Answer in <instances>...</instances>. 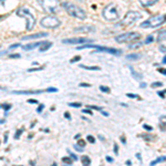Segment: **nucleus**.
I'll use <instances>...</instances> for the list:
<instances>
[{
	"mask_svg": "<svg viewBox=\"0 0 166 166\" xmlns=\"http://www.w3.org/2000/svg\"><path fill=\"white\" fill-rule=\"evenodd\" d=\"M62 7L64 8V10L68 12V14H70L71 17H74L77 19H80V20H84L87 18V14L83 9H81L80 7L75 6L74 4H71V2H68L65 1L62 4Z\"/></svg>",
	"mask_w": 166,
	"mask_h": 166,
	"instance_id": "1",
	"label": "nucleus"
},
{
	"mask_svg": "<svg viewBox=\"0 0 166 166\" xmlns=\"http://www.w3.org/2000/svg\"><path fill=\"white\" fill-rule=\"evenodd\" d=\"M17 16L18 17H21V18H24L26 19V21H27V30H32L34 26H36V18H34V16H33L27 8H19L17 10Z\"/></svg>",
	"mask_w": 166,
	"mask_h": 166,
	"instance_id": "2",
	"label": "nucleus"
},
{
	"mask_svg": "<svg viewBox=\"0 0 166 166\" xmlns=\"http://www.w3.org/2000/svg\"><path fill=\"white\" fill-rule=\"evenodd\" d=\"M38 2L42 7V9L51 14H55L60 8L59 0H38Z\"/></svg>",
	"mask_w": 166,
	"mask_h": 166,
	"instance_id": "3",
	"label": "nucleus"
},
{
	"mask_svg": "<svg viewBox=\"0 0 166 166\" xmlns=\"http://www.w3.org/2000/svg\"><path fill=\"white\" fill-rule=\"evenodd\" d=\"M102 14H103L104 19L107 20V21H115L120 17L117 8H116V6L114 4H110V5L106 6L105 8L103 9Z\"/></svg>",
	"mask_w": 166,
	"mask_h": 166,
	"instance_id": "4",
	"label": "nucleus"
},
{
	"mask_svg": "<svg viewBox=\"0 0 166 166\" xmlns=\"http://www.w3.org/2000/svg\"><path fill=\"white\" fill-rule=\"evenodd\" d=\"M164 20H165L164 14H156V16H153L150 19H147L143 23H141V28H145V29L146 28H156L161 26L162 23H164Z\"/></svg>",
	"mask_w": 166,
	"mask_h": 166,
	"instance_id": "5",
	"label": "nucleus"
},
{
	"mask_svg": "<svg viewBox=\"0 0 166 166\" xmlns=\"http://www.w3.org/2000/svg\"><path fill=\"white\" fill-rule=\"evenodd\" d=\"M141 18V14H138V12H135V11H129L127 14H125V17L123 18L122 21H120L119 23V26L120 27H130V26H132L135 21H137L138 19Z\"/></svg>",
	"mask_w": 166,
	"mask_h": 166,
	"instance_id": "6",
	"label": "nucleus"
},
{
	"mask_svg": "<svg viewBox=\"0 0 166 166\" xmlns=\"http://www.w3.org/2000/svg\"><path fill=\"white\" fill-rule=\"evenodd\" d=\"M40 24H41L43 28L54 29V28L59 27V26L61 24V22H60V20L57 18V17H53V16H48V17H44V18L41 19Z\"/></svg>",
	"mask_w": 166,
	"mask_h": 166,
	"instance_id": "7",
	"label": "nucleus"
},
{
	"mask_svg": "<svg viewBox=\"0 0 166 166\" xmlns=\"http://www.w3.org/2000/svg\"><path fill=\"white\" fill-rule=\"evenodd\" d=\"M141 38V34L137 32H126L123 34H120L115 38V40L120 43H124V42H132L135 41Z\"/></svg>",
	"mask_w": 166,
	"mask_h": 166,
	"instance_id": "8",
	"label": "nucleus"
},
{
	"mask_svg": "<svg viewBox=\"0 0 166 166\" xmlns=\"http://www.w3.org/2000/svg\"><path fill=\"white\" fill-rule=\"evenodd\" d=\"M62 42L65 44H84V43H92L93 40L87 38H72V39H63Z\"/></svg>",
	"mask_w": 166,
	"mask_h": 166,
	"instance_id": "9",
	"label": "nucleus"
},
{
	"mask_svg": "<svg viewBox=\"0 0 166 166\" xmlns=\"http://www.w3.org/2000/svg\"><path fill=\"white\" fill-rule=\"evenodd\" d=\"M95 49H97V51H102V52H106V53H111V54L114 55H120L122 53L121 50H116V49H113V48H106V47L95 46Z\"/></svg>",
	"mask_w": 166,
	"mask_h": 166,
	"instance_id": "10",
	"label": "nucleus"
},
{
	"mask_svg": "<svg viewBox=\"0 0 166 166\" xmlns=\"http://www.w3.org/2000/svg\"><path fill=\"white\" fill-rule=\"evenodd\" d=\"M73 31H74V32L91 33V32H95V28L93 27V26H83V27L75 28Z\"/></svg>",
	"mask_w": 166,
	"mask_h": 166,
	"instance_id": "11",
	"label": "nucleus"
},
{
	"mask_svg": "<svg viewBox=\"0 0 166 166\" xmlns=\"http://www.w3.org/2000/svg\"><path fill=\"white\" fill-rule=\"evenodd\" d=\"M48 37V33L47 32H39V33H34V34H29V36H26V37L22 38V40H32V39H38V38H44Z\"/></svg>",
	"mask_w": 166,
	"mask_h": 166,
	"instance_id": "12",
	"label": "nucleus"
},
{
	"mask_svg": "<svg viewBox=\"0 0 166 166\" xmlns=\"http://www.w3.org/2000/svg\"><path fill=\"white\" fill-rule=\"evenodd\" d=\"M46 92V90H39V91H14V94H39V93Z\"/></svg>",
	"mask_w": 166,
	"mask_h": 166,
	"instance_id": "13",
	"label": "nucleus"
},
{
	"mask_svg": "<svg viewBox=\"0 0 166 166\" xmlns=\"http://www.w3.org/2000/svg\"><path fill=\"white\" fill-rule=\"evenodd\" d=\"M42 42H43V41H41V42H34V43H30V44H26V46L22 47V49H23V50H26V51L32 50V49L37 48V47H40V44H41Z\"/></svg>",
	"mask_w": 166,
	"mask_h": 166,
	"instance_id": "14",
	"label": "nucleus"
},
{
	"mask_svg": "<svg viewBox=\"0 0 166 166\" xmlns=\"http://www.w3.org/2000/svg\"><path fill=\"white\" fill-rule=\"evenodd\" d=\"M138 1L141 2V5L143 7H151L154 4H156L158 0H138Z\"/></svg>",
	"mask_w": 166,
	"mask_h": 166,
	"instance_id": "15",
	"label": "nucleus"
},
{
	"mask_svg": "<svg viewBox=\"0 0 166 166\" xmlns=\"http://www.w3.org/2000/svg\"><path fill=\"white\" fill-rule=\"evenodd\" d=\"M51 46H52V43H51V42L43 41L41 44H40V51H41V52H43V51H47Z\"/></svg>",
	"mask_w": 166,
	"mask_h": 166,
	"instance_id": "16",
	"label": "nucleus"
},
{
	"mask_svg": "<svg viewBox=\"0 0 166 166\" xmlns=\"http://www.w3.org/2000/svg\"><path fill=\"white\" fill-rule=\"evenodd\" d=\"M165 30H162V31H160V33H158V38H157V41L158 42H162V41H165Z\"/></svg>",
	"mask_w": 166,
	"mask_h": 166,
	"instance_id": "17",
	"label": "nucleus"
},
{
	"mask_svg": "<svg viewBox=\"0 0 166 166\" xmlns=\"http://www.w3.org/2000/svg\"><path fill=\"white\" fill-rule=\"evenodd\" d=\"M81 162H82L83 165L88 166L91 164V158L89 156H82V158H81Z\"/></svg>",
	"mask_w": 166,
	"mask_h": 166,
	"instance_id": "18",
	"label": "nucleus"
},
{
	"mask_svg": "<svg viewBox=\"0 0 166 166\" xmlns=\"http://www.w3.org/2000/svg\"><path fill=\"white\" fill-rule=\"evenodd\" d=\"M140 58H141V54H137V53L126 55V59H129V60H138Z\"/></svg>",
	"mask_w": 166,
	"mask_h": 166,
	"instance_id": "19",
	"label": "nucleus"
},
{
	"mask_svg": "<svg viewBox=\"0 0 166 166\" xmlns=\"http://www.w3.org/2000/svg\"><path fill=\"white\" fill-rule=\"evenodd\" d=\"M165 160H166V157L165 156H161V157H158V158H156L155 161H153V162H151V164L150 165H156L157 163H161V162H165Z\"/></svg>",
	"mask_w": 166,
	"mask_h": 166,
	"instance_id": "20",
	"label": "nucleus"
},
{
	"mask_svg": "<svg viewBox=\"0 0 166 166\" xmlns=\"http://www.w3.org/2000/svg\"><path fill=\"white\" fill-rule=\"evenodd\" d=\"M62 162H63L64 164H67V165H71V164L73 163V158H72V157H63V158H62Z\"/></svg>",
	"mask_w": 166,
	"mask_h": 166,
	"instance_id": "21",
	"label": "nucleus"
},
{
	"mask_svg": "<svg viewBox=\"0 0 166 166\" xmlns=\"http://www.w3.org/2000/svg\"><path fill=\"white\" fill-rule=\"evenodd\" d=\"M80 68L85 69V70H94V71H99V70L101 69V68H99V67H87V65H83V64L80 65Z\"/></svg>",
	"mask_w": 166,
	"mask_h": 166,
	"instance_id": "22",
	"label": "nucleus"
},
{
	"mask_svg": "<svg viewBox=\"0 0 166 166\" xmlns=\"http://www.w3.org/2000/svg\"><path fill=\"white\" fill-rule=\"evenodd\" d=\"M142 44H143V42H136V43H133V44H131L129 48H130V49H136V48L141 47Z\"/></svg>",
	"mask_w": 166,
	"mask_h": 166,
	"instance_id": "23",
	"label": "nucleus"
},
{
	"mask_svg": "<svg viewBox=\"0 0 166 166\" xmlns=\"http://www.w3.org/2000/svg\"><path fill=\"white\" fill-rule=\"evenodd\" d=\"M153 41H154V37H153V36H148V37L145 39V42H144V43H145V44H150V43H152Z\"/></svg>",
	"mask_w": 166,
	"mask_h": 166,
	"instance_id": "24",
	"label": "nucleus"
},
{
	"mask_svg": "<svg viewBox=\"0 0 166 166\" xmlns=\"http://www.w3.org/2000/svg\"><path fill=\"white\" fill-rule=\"evenodd\" d=\"M130 69H131V71H132V73H133L134 78L138 79V80H141V79H142V75H141V74H138V73H136V72H134L133 68H131V67H130Z\"/></svg>",
	"mask_w": 166,
	"mask_h": 166,
	"instance_id": "25",
	"label": "nucleus"
},
{
	"mask_svg": "<svg viewBox=\"0 0 166 166\" xmlns=\"http://www.w3.org/2000/svg\"><path fill=\"white\" fill-rule=\"evenodd\" d=\"M162 85H164L162 82H154V83H152L151 87H152L153 89H155V88H160V87H162Z\"/></svg>",
	"mask_w": 166,
	"mask_h": 166,
	"instance_id": "26",
	"label": "nucleus"
},
{
	"mask_svg": "<svg viewBox=\"0 0 166 166\" xmlns=\"http://www.w3.org/2000/svg\"><path fill=\"white\" fill-rule=\"evenodd\" d=\"M87 138H88V142H90V143H95V138L93 137L92 135H88L87 136Z\"/></svg>",
	"mask_w": 166,
	"mask_h": 166,
	"instance_id": "27",
	"label": "nucleus"
},
{
	"mask_svg": "<svg viewBox=\"0 0 166 166\" xmlns=\"http://www.w3.org/2000/svg\"><path fill=\"white\" fill-rule=\"evenodd\" d=\"M22 132H23V130H22V129H21V130H18V131H17V133H16V135H14V138H16V140H18L19 136H20V135L22 134Z\"/></svg>",
	"mask_w": 166,
	"mask_h": 166,
	"instance_id": "28",
	"label": "nucleus"
},
{
	"mask_svg": "<svg viewBox=\"0 0 166 166\" xmlns=\"http://www.w3.org/2000/svg\"><path fill=\"white\" fill-rule=\"evenodd\" d=\"M69 106H73V107H81L82 103H69Z\"/></svg>",
	"mask_w": 166,
	"mask_h": 166,
	"instance_id": "29",
	"label": "nucleus"
},
{
	"mask_svg": "<svg viewBox=\"0 0 166 166\" xmlns=\"http://www.w3.org/2000/svg\"><path fill=\"white\" fill-rule=\"evenodd\" d=\"M73 147H74V150H77V151H79V152H82L83 151V147H81V146L78 145V144H75Z\"/></svg>",
	"mask_w": 166,
	"mask_h": 166,
	"instance_id": "30",
	"label": "nucleus"
},
{
	"mask_svg": "<svg viewBox=\"0 0 166 166\" xmlns=\"http://www.w3.org/2000/svg\"><path fill=\"white\" fill-rule=\"evenodd\" d=\"M100 90H101L102 92H110V89L109 88H106V87H100Z\"/></svg>",
	"mask_w": 166,
	"mask_h": 166,
	"instance_id": "31",
	"label": "nucleus"
},
{
	"mask_svg": "<svg viewBox=\"0 0 166 166\" xmlns=\"http://www.w3.org/2000/svg\"><path fill=\"white\" fill-rule=\"evenodd\" d=\"M129 97H131V99H138V95H136V94H132V93H127L126 94Z\"/></svg>",
	"mask_w": 166,
	"mask_h": 166,
	"instance_id": "32",
	"label": "nucleus"
},
{
	"mask_svg": "<svg viewBox=\"0 0 166 166\" xmlns=\"http://www.w3.org/2000/svg\"><path fill=\"white\" fill-rule=\"evenodd\" d=\"M46 92H58V89H54V88H49L46 90Z\"/></svg>",
	"mask_w": 166,
	"mask_h": 166,
	"instance_id": "33",
	"label": "nucleus"
},
{
	"mask_svg": "<svg viewBox=\"0 0 166 166\" xmlns=\"http://www.w3.org/2000/svg\"><path fill=\"white\" fill-rule=\"evenodd\" d=\"M43 109H44V105H43V104H40V105H39V107H38L37 112H38V113H41Z\"/></svg>",
	"mask_w": 166,
	"mask_h": 166,
	"instance_id": "34",
	"label": "nucleus"
},
{
	"mask_svg": "<svg viewBox=\"0 0 166 166\" xmlns=\"http://www.w3.org/2000/svg\"><path fill=\"white\" fill-rule=\"evenodd\" d=\"M80 59H81V57H75V58H73V59H72V60L70 61V62H71V63H73V62H77V61H79L80 60Z\"/></svg>",
	"mask_w": 166,
	"mask_h": 166,
	"instance_id": "35",
	"label": "nucleus"
},
{
	"mask_svg": "<svg viewBox=\"0 0 166 166\" xmlns=\"http://www.w3.org/2000/svg\"><path fill=\"white\" fill-rule=\"evenodd\" d=\"M114 153L116 155L119 154V146H117V144H114Z\"/></svg>",
	"mask_w": 166,
	"mask_h": 166,
	"instance_id": "36",
	"label": "nucleus"
},
{
	"mask_svg": "<svg viewBox=\"0 0 166 166\" xmlns=\"http://www.w3.org/2000/svg\"><path fill=\"white\" fill-rule=\"evenodd\" d=\"M82 112L83 113H87V114H90V115H92L93 114V112L91 110H83Z\"/></svg>",
	"mask_w": 166,
	"mask_h": 166,
	"instance_id": "37",
	"label": "nucleus"
},
{
	"mask_svg": "<svg viewBox=\"0 0 166 166\" xmlns=\"http://www.w3.org/2000/svg\"><path fill=\"white\" fill-rule=\"evenodd\" d=\"M80 87H84V88H90V87H91V84H88V83H81V84H80Z\"/></svg>",
	"mask_w": 166,
	"mask_h": 166,
	"instance_id": "38",
	"label": "nucleus"
},
{
	"mask_svg": "<svg viewBox=\"0 0 166 166\" xmlns=\"http://www.w3.org/2000/svg\"><path fill=\"white\" fill-rule=\"evenodd\" d=\"M43 68H34V69H29L28 72H33V71H38V70H42Z\"/></svg>",
	"mask_w": 166,
	"mask_h": 166,
	"instance_id": "39",
	"label": "nucleus"
},
{
	"mask_svg": "<svg viewBox=\"0 0 166 166\" xmlns=\"http://www.w3.org/2000/svg\"><path fill=\"white\" fill-rule=\"evenodd\" d=\"M0 163H2V164H4V163H5V164H8L9 161H8V160H6V158H0Z\"/></svg>",
	"mask_w": 166,
	"mask_h": 166,
	"instance_id": "40",
	"label": "nucleus"
},
{
	"mask_svg": "<svg viewBox=\"0 0 166 166\" xmlns=\"http://www.w3.org/2000/svg\"><path fill=\"white\" fill-rule=\"evenodd\" d=\"M88 107H89V109H94V110H99V111L102 110L101 107H99V106H91V105H89Z\"/></svg>",
	"mask_w": 166,
	"mask_h": 166,
	"instance_id": "41",
	"label": "nucleus"
},
{
	"mask_svg": "<svg viewBox=\"0 0 166 166\" xmlns=\"http://www.w3.org/2000/svg\"><path fill=\"white\" fill-rule=\"evenodd\" d=\"M157 94H158V95H160L161 97H163V99H164V97H165V90H164L163 92H158Z\"/></svg>",
	"mask_w": 166,
	"mask_h": 166,
	"instance_id": "42",
	"label": "nucleus"
},
{
	"mask_svg": "<svg viewBox=\"0 0 166 166\" xmlns=\"http://www.w3.org/2000/svg\"><path fill=\"white\" fill-rule=\"evenodd\" d=\"M78 145H80V146H82V147H84V146H85V142H84V141H79Z\"/></svg>",
	"mask_w": 166,
	"mask_h": 166,
	"instance_id": "43",
	"label": "nucleus"
},
{
	"mask_svg": "<svg viewBox=\"0 0 166 166\" xmlns=\"http://www.w3.org/2000/svg\"><path fill=\"white\" fill-rule=\"evenodd\" d=\"M2 107H4V109H5L6 111H8L10 109V107H11V105H10V104H6V105H2Z\"/></svg>",
	"mask_w": 166,
	"mask_h": 166,
	"instance_id": "44",
	"label": "nucleus"
},
{
	"mask_svg": "<svg viewBox=\"0 0 166 166\" xmlns=\"http://www.w3.org/2000/svg\"><path fill=\"white\" fill-rule=\"evenodd\" d=\"M10 58H11V59H14V58H20V54H18V53H16V54H11L10 55Z\"/></svg>",
	"mask_w": 166,
	"mask_h": 166,
	"instance_id": "45",
	"label": "nucleus"
},
{
	"mask_svg": "<svg viewBox=\"0 0 166 166\" xmlns=\"http://www.w3.org/2000/svg\"><path fill=\"white\" fill-rule=\"evenodd\" d=\"M144 129H146L147 130V131H152V127H151V126H150V125H146V124H144V126H143Z\"/></svg>",
	"mask_w": 166,
	"mask_h": 166,
	"instance_id": "46",
	"label": "nucleus"
},
{
	"mask_svg": "<svg viewBox=\"0 0 166 166\" xmlns=\"http://www.w3.org/2000/svg\"><path fill=\"white\" fill-rule=\"evenodd\" d=\"M8 142V132L5 133V140H4V143H7Z\"/></svg>",
	"mask_w": 166,
	"mask_h": 166,
	"instance_id": "47",
	"label": "nucleus"
},
{
	"mask_svg": "<svg viewBox=\"0 0 166 166\" xmlns=\"http://www.w3.org/2000/svg\"><path fill=\"white\" fill-rule=\"evenodd\" d=\"M20 47V43H17V44H12V46H10V49H14V48H18Z\"/></svg>",
	"mask_w": 166,
	"mask_h": 166,
	"instance_id": "48",
	"label": "nucleus"
},
{
	"mask_svg": "<svg viewBox=\"0 0 166 166\" xmlns=\"http://www.w3.org/2000/svg\"><path fill=\"white\" fill-rule=\"evenodd\" d=\"M105 160L107 162H110V163H112V162H113V158H112V157H110V156H106L105 157Z\"/></svg>",
	"mask_w": 166,
	"mask_h": 166,
	"instance_id": "49",
	"label": "nucleus"
},
{
	"mask_svg": "<svg viewBox=\"0 0 166 166\" xmlns=\"http://www.w3.org/2000/svg\"><path fill=\"white\" fill-rule=\"evenodd\" d=\"M28 103H32V104H38V101H36V100H29V101H28Z\"/></svg>",
	"mask_w": 166,
	"mask_h": 166,
	"instance_id": "50",
	"label": "nucleus"
},
{
	"mask_svg": "<svg viewBox=\"0 0 166 166\" xmlns=\"http://www.w3.org/2000/svg\"><path fill=\"white\" fill-rule=\"evenodd\" d=\"M160 50H161V52H163V53H165V47H164V46L161 47V49H160Z\"/></svg>",
	"mask_w": 166,
	"mask_h": 166,
	"instance_id": "51",
	"label": "nucleus"
},
{
	"mask_svg": "<svg viewBox=\"0 0 166 166\" xmlns=\"http://www.w3.org/2000/svg\"><path fill=\"white\" fill-rule=\"evenodd\" d=\"M136 157H137L140 161L142 162V157H141V154H140V153H137V154H136Z\"/></svg>",
	"mask_w": 166,
	"mask_h": 166,
	"instance_id": "52",
	"label": "nucleus"
},
{
	"mask_svg": "<svg viewBox=\"0 0 166 166\" xmlns=\"http://www.w3.org/2000/svg\"><path fill=\"white\" fill-rule=\"evenodd\" d=\"M160 72H161V73H163V74H164V75H165V74H166L165 70H164V69H160Z\"/></svg>",
	"mask_w": 166,
	"mask_h": 166,
	"instance_id": "53",
	"label": "nucleus"
},
{
	"mask_svg": "<svg viewBox=\"0 0 166 166\" xmlns=\"http://www.w3.org/2000/svg\"><path fill=\"white\" fill-rule=\"evenodd\" d=\"M101 113H102V114H103V115H105V116H107V115H109V113H106V112H104V111H102Z\"/></svg>",
	"mask_w": 166,
	"mask_h": 166,
	"instance_id": "54",
	"label": "nucleus"
},
{
	"mask_svg": "<svg viewBox=\"0 0 166 166\" xmlns=\"http://www.w3.org/2000/svg\"><path fill=\"white\" fill-rule=\"evenodd\" d=\"M64 116L67 117V119H70V114H69V113H65Z\"/></svg>",
	"mask_w": 166,
	"mask_h": 166,
	"instance_id": "55",
	"label": "nucleus"
},
{
	"mask_svg": "<svg viewBox=\"0 0 166 166\" xmlns=\"http://www.w3.org/2000/svg\"><path fill=\"white\" fill-rule=\"evenodd\" d=\"M145 87H146V84H145V83H142V84H141V88H145Z\"/></svg>",
	"mask_w": 166,
	"mask_h": 166,
	"instance_id": "56",
	"label": "nucleus"
},
{
	"mask_svg": "<svg viewBox=\"0 0 166 166\" xmlns=\"http://www.w3.org/2000/svg\"><path fill=\"white\" fill-rule=\"evenodd\" d=\"M126 164H127V165H131V164H132V162H131V161H127V162H126Z\"/></svg>",
	"mask_w": 166,
	"mask_h": 166,
	"instance_id": "57",
	"label": "nucleus"
},
{
	"mask_svg": "<svg viewBox=\"0 0 166 166\" xmlns=\"http://www.w3.org/2000/svg\"><path fill=\"white\" fill-rule=\"evenodd\" d=\"M121 140H122V142H123V143L125 144V138H124V137H122V138H121Z\"/></svg>",
	"mask_w": 166,
	"mask_h": 166,
	"instance_id": "58",
	"label": "nucleus"
},
{
	"mask_svg": "<svg viewBox=\"0 0 166 166\" xmlns=\"http://www.w3.org/2000/svg\"><path fill=\"white\" fill-rule=\"evenodd\" d=\"M7 16H4V17H0V20H2V19H5Z\"/></svg>",
	"mask_w": 166,
	"mask_h": 166,
	"instance_id": "59",
	"label": "nucleus"
},
{
	"mask_svg": "<svg viewBox=\"0 0 166 166\" xmlns=\"http://www.w3.org/2000/svg\"><path fill=\"white\" fill-rule=\"evenodd\" d=\"M4 122H5L4 120H0V124H1V123H4Z\"/></svg>",
	"mask_w": 166,
	"mask_h": 166,
	"instance_id": "60",
	"label": "nucleus"
},
{
	"mask_svg": "<svg viewBox=\"0 0 166 166\" xmlns=\"http://www.w3.org/2000/svg\"><path fill=\"white\" fill-rule=\"evenodd\" d=\"M4 1H5V0H0V4L2 2V5H4Z\"/></svg>",
	"mask_w": 166,
	"mask_h": 166,
	"instance_id": "61",
	"label": "nucleus"
},
{
	"mask_svg": "<svg viewBox=\"0 0 166 166\" xmlns=\"http://www.w3.org/2000/svg\"><path fill=\"white\" fill-rule=\"evenodd\" d=\"M0 47H1V46H0Z\"/></svg>",
	"mask_w": 166,
	"mask_h": 166,
	"instance_id": "62",
	"label": "nucleus"
}]
</instances>
